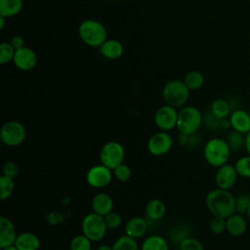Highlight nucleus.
I'll list each match as a JSON object with an SVG mask.
<instances>
[{
	"mask_svg": "<svg viewBox=\"0 0 250 250\" xmlns=\"http://www.w3.org/2000/svg\"><path fill=\"white\" fill-rule=\"evenodd\" d=\"M229 121L232 130L242 134L250 131V113L244 109H235L231 111Z\"/></svg>",
	"mask_w": 250,
	"mask_h": 250,
	"instance_id": "15",
	"label": "nucleus"
},
{
	"mask_svg": "<svg viewBox=\"0 0 250 250\" xmlns=\"http://www.w3.org/2000/svg\"><path fill=\"white\" fill-rule=\"evenodd\" d=\"M238 174L234 168V165L226 163L217 168L215 174V184L217 188L223 189H230L237 181Z\"/></svg>",
	"mask_w": 250,
	"mask_h": 250,
	"instance_id": "12",
	"label": "nucleus"
},
{
	"mask_svg": "<svg viewBox=\"0 0 250 250\" xmlns=\"http://www.w3.org/2000/svg\"><path fill=\"white\" fill-rule=\"evenodd\" d=\"M203 122L201 111L192 105L184 106L178 113L177 129L180 134L192 136L197 132Z\"/></svg>",
	"mask_w": 250,
	"mask_h": 250,
	"instance_id": "3",
	"label": "nucleus"
},
{
	"mask_svg": "<svg viewBox=\"0 0 250 250\" xmlns=\"http://www.w3.org/2000/svg\"><path fill=\"white\" fill-rule=\"evenodd\" d=\"M230 151L231 149L227 140L222 138H212L204 145L203 155L209 165L218 168L228 163Z\"/></svg>",
	"mask_w": 250,
	"mask_h": 250,
	"instance_id": "2",
	"label": "nucleus"
},
{
	"mask_svg": "<svg viewBox=\"0 0 250 250\" xmlns=\"http://www.w3.org/2000/svg\"><path fill=\"white\" fill-rule=\"evenodd\" d=\"M162 97L166 104L181 107L186 104L189 97V89L183 80L173 79L168 81L162 91Z\"/></svg>",
	"mask_w": 250,
	"mask_h": 250,
	"instance_id": "5",
	"label": "nucleus"
},
{
	"mask_svg": "<svg viewBox=\"0 0 250 250\" xmlns=\"http://www.w3.org/2000/svg\"><path fill=\"white\" fill-rule=\"evenodd\" d=\"M104 221L107 227V229H115L119 228L122 224V217L119 213L111 211L104 216Z\"/></svg>",
	"mask_w": 250,
	"mask_h": 250,
	"instance_id": "35",
	"label": "nucleus"
},
{
	"mask_svg": "<svg viewBox=\"0 0 250 250\" xmlns=\"http://www.w3.org/2000/svg\"><path fill=\"white\" fill-rule=\"evenodd\" d=\"M99 49L101 55L108 60L118 59L123 54V46L116 39H106Z\"/></svg>",
	"mask_w": 250,
	"mask_h": 250,
	"instance_id": "19",
	"label": "nucleus"
},
{
	"mask_svg": "<svg viewBox=\"0 0 250 250\" xmlns=\"http://www.w3.org/2000/svg\"><path fill=\"white\" fill-rule=\"evenodd\" d=\"M15 189L14 179L5 175L0 177V198L1 200L8 199Z\"/></svg>",
	"mask_w": 250,
	"mask_h": 250,
	"instance_id": "27",
	"label": "nucleus"
},
{
	"mask_svg": "<svg viewBox=\"0 0 250 250\" xmlns=\"http://www.w3.org/2000/svg\"><path fill=\"white\" fill-rule=\"evenodd\" d=\"M18 233L14 223L6 216L0 218V248L14 245Z\"/></svg>",
	"mask_w": 250,
	"mask_h": 250,
	"instance_id": "14",
	"label": "nucleus"
},
{
	"mask_svg": "<svg viewBox=\"0 0 250 250\" xmlns=\"http://www.w3.org/2000/svg\"><path fill=\"white\" fill-rule=\"evenodd\" d=\"M210 230L215 234H221L226 231V219L213 216L209 224Z\"/></svg>",
	"mask_w": 250,
	"mask_h": 250,
	"instance_id": "36",
	"label": "nucleus"
},
{
	"mask_svg": "<svg viewBox=\"0 0 250 250\" xmlns=\"http://www.w3.org/2000/svg\"><path fill=\"white\" fill-rule=\"evenodd\" d=\"M26 137V130L22 123L16 120L6 122L0 131L2 143L8 146H20Z\"/></svg>",
	"mask_w": 250,
	"mask_h": 250,
	"instance_id": "8",
	"label": "nucleus"
},
{
	"mask_svg": "<svg viewBox=\"0 0 250 250\" xmlns=\"http://www.w3.org/2000/svg\"><path fill=\"white\" fill-rule=\"evenodd\" d=\"M245 215H246V217L250 220V207H249V209L247 210V212H246V214H245Z\"/></svg>",
	"mask_w": 250,
	"mask_h": 250,
	"instance_id": "43",
	"label": "nucleus"
},
{
	"mask_svg": "<svg viewBox=\"0 0 250 250\" xmlns=\"http://www.w3.org/2000/svg\"><path fill=\"white\" fill-rule=\"evenodd\" d=\"M227 142L231 150L240 149L242 146H244V144H245V134L232 130L229 134Z\"/></svg>",
	"mask_w": 250,
	"mask_h": 250,
	"instance_id": "30",
	"label": "nucleus"
},
{
	"mask_svg": "<svg viewBox=\"0 0 250 250\" xmlns=\"http://www.w3.org/2000/svg\"><path fill=\"white\" fill-rule=\"evenodd\" d=\"M250 207V194L240 193L235 197V210L237 213L245 215Z\"/></svg>",
	"mask_w": 250,
	"mask_h": 250,
	"instance_id": "33",
	"label": "nucleus"
},
{
	"mask_svg": "<svg viewBox=\"0 0 250 250\" xmlns=\"http://www.w3.org/2000/svg\"><path fill=\"white\" fill-rule=\"evenodd\" d=\"M178 113L176 107L171 106L169 104H164L160 106L155 114H154V123L156 127L165 132H169L170 130L177 127L178 121Z\"/></svg>",
	"mask_w": 250,
	"mask_h": 250,
	"instance_id": "11",
	"label": "nucleus"
},
{
	"mask_svg": "<svg viewBox=\"0 0 250 250\" xmlns=\"http://www.w3.org/2000/svg\"><path fill=\"white\" fill-rule=\"evenodd\" d=\"M210 113L219 120H224L227 117H229L231 113L230 104L225 99H216L212 102L210 105Z\"/></svg>",
	"mask_w": 250,
	"mask_h": 250,
	"instance_id": "22",
	"label": "nucleus"
},
{
	"mask_svg": "<svg viewBox=\"0 0 250 250\" xmlns=\"http://www.w3.org/2000/svg\"><path fill=\"white\" fill-rule=\"evenodd\" d=\"M13 62L19 69L22 71H28L34 68V66L36 65L37 55L32 49L24 46L21 49L16 50Z\"/></svg>",
	"mask_w": 250,
	"mask_h": 250,
	"instance_id": "13",
	"label": "nucleus"
},
{
	"mask_svg": "<svg viewBox=\"0 0 250 250\" xmlns=\"http://www.w3.org/2000/svg\"><path fill=\"white\" fill-rule=\"evenodd\" d=\"M92 209L93 212L104 217L113 209L112 197L105 192L97 193L92 199Z\"/></svg>",
	"mask_w": 250,
	"mask_h": 250,
	"instance_id": "17",
	"label": "nucleus"
},
{
	"mask_svg": "<svg viewBox=\"0 0 250 250\" xmlns=\"http://www.w3.org/2000/svg\"><path fill=\"white\" fill-rule=\"evenodd\" d=\"M78 33L81 40L91 47H100L107 39L105 27L96 20L83 21L79 25Z\"/></svg>",
	"mask_w": 250,
	"mask_h": 250,
	"instance_id": "4",
	"label": "nucleus"
},
{
	"mask_svg": "<svg viewBox=\"0 0 250 250\" xmlns=\"http://www.w3.org/2000/svg\"><path fill=\"white\" fill-rule=\"evenodd\" d=\"M15 245L19 250H39L40 240L36 234L24 231L18 234Z\"/></svg>",
	"mask_w": 250,
	"mask_h": 250,
	"instance_id": "20",
	"label": "nucleus"
},
{
	"mask_svg": "<svg viewBox=\"0 0 250 250\" xmlns=\"http://www.w3.org/2000/svg\"><path fill=\"white\" fill-rule=\"evenodd\" d=\"M111 246L112 250H139L137 239L127 234L119 236Z\"/></svg>",
	"mask_w": 250,
	"mask_h": 250,
	"instance_id": "26",
	"label": "nucleus"
},
{
	"mask_svg": "<svg viewBox=\"0 0 250 250\" xmlns=\"http://www.w3.org/2000/svg\"><path fill=\"white\" fill-rule=\"evenodd\" d=\"M145 212L149 220L158 221L164 217L166 213V205L161 199L153 198L146 203Z\"/></svg>",
	"mask_w": 250,
	"mask_h": 250,
	"instance_id": "21",
	"label": "nucleus"
},
{
	"mask_svg": "<svg viewBox=\"0 0 250 250\" xmlns=\"http://www.w3.org/2000/svg\"><path fill=\"white\" fill-rule=\"evenodd\" d=\"M112 173L115 179L118 180L119 182H127L131 178L132 174L130 167L124 163H121L116 168H114L112 170Z\"/></svg>",
	"mask_w": 250,
	"mask_h": 250,
	"instance_id": "34",
	"label": "nucleus"
},
{
	"mask_svg": "<svg viewBox=\"0 0 250 250\" xmlns=\"http://www.w3.org/2000/svg\"><path fill=\"white\" fill-rule=\"evenodd\" d=\"M173 146L172 137L168 132L158 131L152 134L147 141V149L154 156H161L170 151Z\"/></svg>",
	"mask_w": 250,
	"mask_h": 250,
	"instance_id": "10",
	"label": "nucleus"
},
{
	"mask_svg": "<svg viewBox=\"0 0 250 250\" xmlns=\"http://www.w3.org/2000/svg\"><path fill=\"white\" fill-rule=\"evenodd\" d=\"M1 250H19L16 245H11V246H8V247H5V248H1Z\"/></svg>",
	"mask_w": 250,
	"mask_h": 250,
	"instance_id": "42",
	"label": "nucleus"
},
{
	"mask_svg": "<svg viewBox=\"0 0 250 250\" xmlns=\"http://www.w3.org/2000/svg\"><path fill=\"white\" fill-rule=\"evenodd\" d=\"M179 250H204V246L197 238L187 236L180 241Z\"/></svg>",
	"mask_w": 250,
	"mask_h": 250,
	"instance_id": "31",
	"label": "nucleus"
},
{
	"mask_svg": "<svg viewBox=\"0 0 250 250\" xmlns=\"http://www.w3.org/2000/svg\"><path fill=\"white\" fill-rule=\"evenodd\" d=\"M5 19H6V17H4V16H1V15H0V28H1V29H3V27H4V24H5Z\"/></svg>",
	"mask_w": 250,
	"mask_h": 250,
	"instance_id": "41",
	"label": "nucleus"
},
{
	"mask_svg": "<svg viewBox=\"0 0 250 250\" xmlns=\"http://www.w3.org/2000/svg\"><path fill=\"white\" fill-rule=\"evenodd\" d=\"M81 230L91 241H101L107 230L104 217L95 212L87 214L81 223Z\"/></svg>",
	"mask_w": 250,
	"mask_h": 250,
	"instance_id": "6",
	"label": "nucleus"
},
{
	"mask_svg": "<svg viewBox=\"0 0 250 250\" xmlns=\"http://www.w3.org/2000/svg\"><path fill=\"white\" fill-rule=\"evenodd\" d=\"M147 221L143 217H133L129 219L125 225V234L133 237L140 238L145 235L147 230Z\"/></svg>",
	"mask_w": 250,
	"mask_h": 250,
	"instance_id": "18",
	"label": "nucleus"
},
{
	"mask_svg": "<svg viewBox=\"0 0 250 250\" xmlns=\"http://www.w3.org/2000/svg\"><path fill=\"white\" fill-rule=\"evenodd\" d=\"M183 81L189 89V91H195L203 86L204 75L198 70H190L185 75Z\"/></svg>",
	"mask_w": 250,
	"mask_h": 250,
	"instance_id": "25",
	"label": "nucleus"
},
{
	"mask_svg": "<svg viewBox=\"0 0 250 250\" xmlns=\"http://www.w3.org/2000/svg\"><path fill=\"white\" fill-rule=\"evenodd\" d=\"M112 177V170L102 163L92 166L86 173V181L88 185L94 188H103L108 186Z\"/></svg>",
	"mask_w": 250,
	"mask_h": 250,
	"instance_id": "9",
	"label": "nucleus"
},
{
	"mask_svg": "<svg viewBox=\"0 0 250 250\" xmlns=\"http://www.w3.org/2000/svg\"><path fill=\"white\" fill-rule=\"evenodd\" d=\"M97 250H112V246H110L108 244H101V245H99Z\"/></svg>",
	"mask_w": 250,
	"mask_h": 250,
	"instance_id": "40",
	"label": "nucleus"
},
{
	"mask_svg": "<svg viewBox=\"0 0 250 250\" xmlns=\"http://www.w3.org/2000/svg\"><path fill=\"white\" fill-rule=\"evenodd\" d=\"M247 229V221L244 215L237 212L226 218V231L231 236H240Z\"/></svg>",
	"mask_w": 250,
	"mask_h": 250,
	"instance_id": "16",
	"label": "nucleus"
},
{
	"mask_svg": "<svg viewBox=\"0 0 250 250\" xmlns=\"http://www.w3.org/2000/svg\"><path fill=\"white\" fill-rule=\"evenodd\" d=\"M244 147L246 148V151L248 154H250V131L245 135V144Z\"/></svg>",
	"mask_w": 250,
	"mask_h": 250,
	"instance_id": "39",
	"label": "nucleus"
},
{
	"mask_svg": "<svg viewBox=\"0 0 250 250\" xmlns=\"http://www.w3.org/2000/svg\"><path fill=\"white\" fill-rule=\"evenodd\" d=\"M234 168L239 177L250 179V154L239 157L234 163Z\"/></svg>",
	"mask_w": 250,
	"mask_h": 250,
	"instance_id": "28",
	"label": "nucleus"
},
{
	"mask_svg": "<svg viewBox=\"0 0 250 250\" xmlns=\"http://www.w3.org/2000/svg\"><path fill=\"white\" fill-rule=\"evenodd\" d=\"M92 242L86 235L83 233L75 235L71 241L69 248L70 250H91Z\"/></svg>",
	"mask_w": 250,
	"mask_h": 250,
	"instance_id": "29",
	"label": "nucleus"
},
{
	"mask_svg": "<svg viewBox=\"0 0 250 250\" xmlns=\"http://www.w3.org/2000/svg\"><path fill=\"white\" fill-rule=\"evenodd\" d=\"M141 250H169L167 240L158 234H151L145 238Z\"/></svg>",
	"mask_w": 250,
	"mask_h": 250,
	"instance_id": "23",
	"label": "nucleus"
},
{
	"mask_svg": "<svg viewBox=\"0 0 250 250\" xmlns=\"http://www.w3.org/2000/svg\"><path fill=\"white\" fill-rule=\"evenodd\" d=\"M2 172H3V175L15 179L19 173V167H18L17 163L14 161H7L3 165Z\"/></svg>",
	"mask_w": 250,
	"mask_h": 250,
	"instance_id": "37",
	"label": "nucleus"
},
{
	"mask_svg": "<svg viewBox=\"0 0 250 250\" xmlns=\"http://www.w3.org/2000/svg\"><path fill=\"white\" fill-rule=\"evenodd\" d=\"M205 203L208 211L216 217L226 219L236 212L235 196L229 189H211L206 195Z\"/></svg>",
	"mask_w": 250,
	"mask_h": 250,
	"instance_id": "1",
	"label": "nucleus"
},
{
	"mask_svg": "<svg viewBox=\"0 0 250 250\" xmlns=\"http://www.w3.org/2000/svg\"><path fill=\"white\" fill-rule=\"evenodd\" d=\"M11 45L14 47L15 50H18V49H21L22 47H24V41H23V38L20 35H16V36H13L12 39H11Z\"/></svg>",
	"mask_w": 250,
	"mask_h": 250,
	"instance_id": "38",
	"label": "nucleus"
},
{
	"mask_svg": "<svg viewBox=\"0 0 250 250\" xmlns=\"http://www.w3.org/2000/svg\"><path fill=\"white\" fill-rule=\"evenodd\" d=\"M22 8V0H0V15L6 18L16 16Z\"/></svg>",
	"mask_w": 250,
	"mask_h": 250,
	"instance_id": "24",
	"label": "nucleus"
},
{
	"mask_svg": "<svg viewBox=\"0 0 250 250\" xmlns=\"http://www.w3.org/2000/svg\"><path fill=\"white\" fill-rule=\"evenodd\" d=\"M124 157L125 149L123 146L115 141L105 143L100 150L101 163L111 170L123 163Z\"/></svg>",
	"mask_w": 250,
	"mask_h": 250,
	"instance_id": "7",
	"label": "nucleus"
},
{
	"mask_svg": "<svg viewBox=\"0 0 250 250\" xmlns=\"http://www.w3.org/2000/svg\"><path fill=\"white\" fill-rule=\"evenodd\" d=\"M16 50L11 45V43L4 42L0 45V63L5 64L10 61L14 60Z\"/></svg>",
	"mask_w": 250,
	"mask_h": 250,
	"instance_id": "32",
	"label": "nucleus"
}]
</instances>
